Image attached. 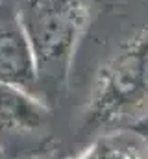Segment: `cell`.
<instances>
[{"mask_svg": "<svg viewBox=\"0 0 148 159\" xmlns=\"http://www.w3.org/2000/svg\"><path fill=\"white\" fill-rule=\"evenodd\" d=\"M83 20L80 0H21L19 22L30 43L37 76L58 80Z\"/></svg>", "mask_w": 148, "mask_h": 159, "instance_id": "cell-1", "label": "cell"}, {"mask_svg": "<svg viewBox=\"0 0 148 159\" xmlns=\"http://www.w3.org/2000/svg\"><path fill=\"white\" fill-rule=\"evenodd\" d=\"M85 159H137L135 154L126 148L124 144H117V143H102L89 157Z\"/></svg>", "mask_w": 148, "mask_h": 159, "instance_id": "cell-5", "label": "cell"}, {"mask_svg": "<svg viewBox=\"0 0 148 159\" xmlns=\"http://www.w3.org/2000/svg\"><path fill=\"white\" fill-rule=\"evenodd\" d=\"M35 81L34 54L19 19L0 17V83L30 89Z\"/></svg>", "mask_w": 148, "mask_h": 159, "instance_id": "cell-2", "label": "cell"}, {"mask_svg": "<svg viewBox=\"0 0 148 159\" xmlns=\"http://www.w3.org/2000/svg\"><path fill=\"white\" fill-rule=\"evenodd\" d=\"M43 122V109L24 93V89L0 83V128L32 129Z\"/></svg>", "mask_w": 148, "mask_h": 159, "instance_id": "cell-4", "label": "cell"}, {"mask_svg": "<svg viewBox=\"0 0 148 159\" xmlns=\"http://www.w3.org/2000/svg\"><path fill=\"white\" fill-rule=\"evenodd\" d=\"M148 81V43L139 50L132 52L120 65L115 69L106 89L102 107H109L111 104L120 100H130V96L137 94Z\"/></svg>", "mask_w": 148, "mask_h": 159, "instance_id": "cell-3", "label": "cell"}]
</instances>
